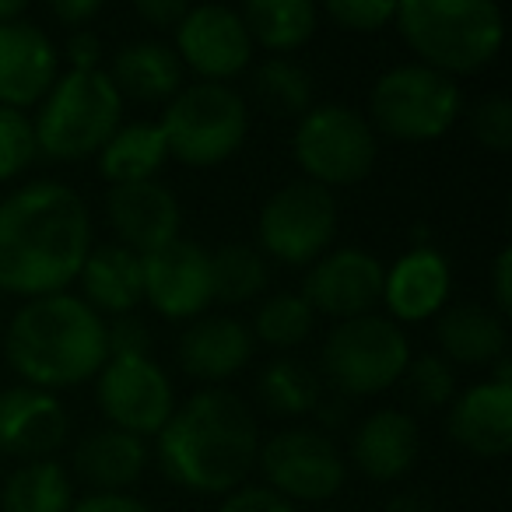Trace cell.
Listing matches in <instances>:
<instances>
[{
    "instance_id": "c3c4849f",
    "label": "cell",
    "mask_w": 512,
    "mask_h": 512,
    "mask_svg": "<svg viewBox=\"0 0 512 512\" xmlns=\"http://www.w3.org/2000/svg\"><path fill=\"white\" fill-rule=\"evenodd\" d=\"M323 512H334V509H323Z\"/></svg>"
},
{
    "instance_id": "44dd1931",
    "label": "cell",
    "mask_w": 512,
    "mask_h": 512,
    "mask_svg": "<svg viewBox=\"0 0 512 512\" xmlns=\"http://www.w3.org/2000/svg\"><path fill=\"white\" fill-rule=\"evenodd\" d=\"M256 355V341L242 320L228 313H204L200 320L186 323L176 341V362L200 386H225Z\"/></svg>"
},
{
    "instance_id": "9c48e42d",
    "label": "cell",
    "mask_w": 512,
    "mask_h": 512,
    "mask_svg": "<svg viewBox=\"0 0 512 512\" xmlns=\"http://www.w3.org/2000/svg\"><path fill=\"white\" fill-rule=\"evenodd\" d=\"M292 155L302 179L334 193L337 186H355L372 176L379 162V137L355 106L316 102L302 120H295Z\"/></svg>"
},
{
    "instance_id": "8d00e7d4",
    "label": "cell",
    "mask_w": 512,
    "mask_h": 512,
    "mask_svg": "<svg viewBox=\"0 0 512 512\" xmlns=\"http://www.w3.org/2000/svg\"><path fill=\"white\" fill-rule=\"evenodd\" d=\"M323 15L337 25V29L358 32V36H369L386 25H393L397 18V4L393 0H330Z\"/></svg>"
},
{
    "instance_id": "4dcf8cb0",
    "label": "cell",
    "mask_w": 512,
    "mask_h": 512,
    "mask_svg": "<svg viewBox=\"0 0 512 512\" xmlns=\"http://www.w3.org/2000/svg\"><path fill=\"white\" fill-rule=\"evenodd\" d=\"M271 285V267L264 253L249 242H221L211 249V288L221 306H246L256 302Z\"/></svg>"
},
{
    "instance_id": "bcb514c9",
    "label": "cell",
    "mask_w": 512,
    "mask_h": 512,
    "mask_svg": "<svg viewBox=\"0 0 512 512\" xmlns=\"http://www.w3.org/2000/svg\"><path fill=\"white\" fill-rule=\"evenodd\" d=\"M390 512H432V498L421 491H404L390 502Z\"/></svg>"
},
{
    "instance_id": "f6af8a7d",
    "label": "cell",
    "mask_w": 512,
    "mask_h": 512,
    "mask_svg": "<svg viewBox=\"0 0 512 512\" xmlns=\"http://www.w3.org/2000/svg\"><path fill=\"white\" fill-rule=\"evenodd\" d=\"M348 414H351V400H344V397H337V393H323V400L316 404V411H313V418H316V425L313 428H320V432H334V428H344L348 425Z\"/></svg>"
},
{
    "instance_id": "ee69618b",
    "label": "cell",
    "mask_w": 512,
    "mask_h": 512,
    "mask_svg": "<svg viewBox=\"0 0 512 512\" xmlns=\"http://www.w3.org/2000/svg\"><path fill=\"white\" fill-rule=\"evenodd\" d=\"M50 15L57 18L60 25H67L71 32H78V29H88V25L102 15V4L99 0H53Z\"/></svg>"
},
{
    "instance_id": "7402d4cb",
    "label": "cell",
    "mask_w": 512,
    "mask_h": 512,
    "mask_svg": "<svg viewBox=\"0 0 512 512\" xmlns=\"http://www.w3.org/2000/svg\"><path fill=\"white\" fill-rule=\"evenodd\" d=\"M421 428L400 407H379L351 428L348 456L372 484H393L418 463Z\"/></svg>"
},
{
    "instance_id": "7bdbcfd3",
    "label": "cell",
    "mask_w": 512,
    "mask_h": 512,
    "mask_svg": "<svg viewBox=\"0 0 512 512\" xmlns=\"http://www.w3.org/2000/svg\"><path fill=\"white\" fill-rule=\"evenodd\" d=\"M186 8H190V4H183V0H137L134 15L141 18L144 25H151V29L172 32L179 22H183Z\"/></svg>"
},
{
    "instance_id": "4316f807",
    "label": "cell",
    "mask_w": 512,
    "mask_h": 512,
    "mask_svg": "<svg viewBox=\"0 0 512 512\" xmlns=\"http://www.w3.org/2000/svg\"><path fill=\"white\" fill-rule=\"evenodd\" d=\"M95 158H99L102 179H109L113 186L151 183L169 162V144H165V134L158 123L137 120L123 123Z\"/></svg>"
},
{
    "instance_id": "52a82bcc",
    "label": "cell",
    "mask_w": 512,
    "mask_h": 512,
    "mask_svg": "<svg viewBox=\"0 0 512 512\" xmlns=\"http://www.w3.org/2000/svg\"><path fill=\"white\" fill-rule=\"evenodd\" d=\"M169 158L186 169H218L242 151L249 137V106L232 85H183L158 120Z\"/></svg>"
},
{
    "instance_id": "d590c367",
    "label": "cell",
    "mask_w": 512,
    "mask_h": 512,
    "mask_svg": "<svg viewBox=\"0 0 512 512\" xmlns=\"http://www.w3.org/2000/svg\"><path fill=\"white\" fill-rule=\"evenodd\" d=\"M470 134L488 151H512V102L505 95H488L470 109Z\"/></svg>"
},
{
    "instance_id": "cb8c5ba5",
    "label": "cell",
    "mask_w": 512,
    "mask_h": 512,
    "mask_svg": "<svg viewBox=\"0 0 512 512\" xmlns=\"http://www.w3.org/2000/svg\"><path fill=\"white\" fill-rule=\"evenodd\" d=\"M81 295L88 309L102 316V320H120V316H134L144 306V271L141 256L130 249L106 242V246H92L85 267L78 274Z\"/></svg>"
},
{
    "instance_id": "ba28073f",
    "label": "cell",
    "mask_w": 512,
    "mask_h": 512,
    "mask_svg": "<svg viewBox=\"0 0 512 512\" xmlns=\"http://www.w3.org/2000/svg\"><path fill=\"white\" fill-rule=\"evenodd\" d=\"M463 113V92L453 78L418 64H397L372 81L369 113L376 137L400 144H432L456 127Z\"/></svg>"
},
{
    "instance_id": "ffe728a7",
    "label": "cell",
    "mask_w": 512,
    "mask_h": 512,
    "mask_svg": "<svg viewBox=\"0 0 512 512\" xmlns=\"http://www.w3.org/2000/svg\"><path fill=\"white\" fill-rule=\"evenodd\" d=\"M449 295H453L449 260L432 242H418L404 256H397L393 267H386L379 306L397 327H404V323H425L439 316L449 306Z\"/></svg>"
},
{
    "instance_id": "f546056e",
    "label": "cell",
    "mask_w": 512,
    "mask_h": 512,
    "mask_svg": "<svg viewBox=\"0 0 512 512\" xmlns=\"http://www.w3.org/2000/svg\"><path fill=\"white\" fill-rule=\"evenodd\" d=\"M74 481L60 460L22 463L0 488V512H71Z\"/></svg>"
},
{
    "instance_id": "f1b7e54d",
    "label": "cell",
    "mask_w": 512,
    "mask_h": 512,
    "mask_svg": "<svg viewBox=\"0 0 512 512\" xmlns=\"http://www.w3.org/2000/svg\"><path fill=\"white\" fill-rule=\"evenodd\" d=\"M323 393L320 372L302 358H274L256 376V400L278 418H313Z\"/></svg>"
},
{
    "instance_id": "e0dca14e",
    "label": "cell",
    "mask_w": 512,
    "mask_h": 512,
    "mask_svg": "<svg viewBox=\"0 0 512 512\" xmlns=\"http://www.w3.org/2000/svg\"><path fill=\"white\" fill-rule=\"evenodd\" d=\"M64 74L60 46L29 18L0 25V106L29 113Z\"/></svg>"
},
{
    "instance_id": "277c9868",
    "label": "cell",
    "mask_w": 512,
    "mask_h": 512,
    "mask_svg": "<svg viewBox=\"0 0 512 512\" xmlns=\"http://www.w3.org/2000/svg\"><path fill=\"white\" fill-rule=\"evenodd\" d=\"M393 25L418 64L453 81L495 64L505 43V18L491 0H404Z\"/></svg>"
},
{
    "instance_id": "603a6c76",
    "label": "cell",
    "mask_w": 512,
    "mask_h": 512,
    "mask_svg": "<svg viewBox=\"0 0 512 512\" xmlns=\"http://www.w3.org/2000/svg\"><path fill=\"white\" fill-rule=\"evenodd\" d=\"M435 341L449 365H467V369H491L509 355V327L495 309L481 302H456L442 309Z\"/></svg>"
},
{
    "instance_id": "5bb4252c",
    "label": "cell",
    "mask_w": 512,
    "mask_h": 512,
    "mask_svg": "<svg viewBox=\"0 0 512 512\" xmlns=\"http://www.w3.org/2000/svg\"><path fill=\"white\" fill-rule=\"evenodd\" d=\"M386 267L362 246H330L327 253L306 267L299 295L316 316L330 320H358L376 313L383 299Z\"/></svg>"
},
{
    "instance_id": "7c38bea8",
    "label": "cell",
    "mask_w": 512,
    "mask_h": 512,
    "mask_svg": "<svg viewBox=\"0 0 512 512\" xmlns=\"http://www.w3.org/2000/svg\"><path fill=\"white\" fill-rule=\"evenodd\" d=\"M95 404L109 428L148 442L165 428L179 400L172 376L151 355H109L95 376Z\"/></svg>"
},
{
    "instance_id": "6da1fadb",
    "label": "cell",
    "mask_w": 512,
    "mask_h": 512,
    "mask_svg": "<svg viewBox=\"0 0 512 512\" xmlns=\"http://www.w3.org/2000/svg\"><path fill=\"white\" fill-rule=\"evenodd\" d=\"M95 246L92 211L74 186L32 179L0 200V295L43 299L78 281Z\"/></svg>"
},
{
    "instance_id": "f35d334b",
    "label": "cell",
    "mask_w": 512,
    "mask_h": 512,
    "mask_svg": "<svg viewBox=\"0 0 512 512\" xmlns=\"http://www.w3.org/2000/svg\"><path fill=\"white\" fill-rule=\"evenodd\" d=\"M109 355H151V330L141 316H120L106 320Z\"/></svg>"
},
{
    "instance_id": "30bf717a",
    "label": "cell",
    "mask_w": 512,
    "mask_h": 512,
    "mask_svg": "<svg viewBox=\"0 0 512 512\" xmlns=\"http://www.w3.org/2000/svg\"><path fill=\"white\" fill-rule=\"evenodd\" d=\"M337 197L309 179L274 190L256 214V249L285 267L316 264L337 239Z\"/></svg>"
},
{
    "instance_id": "3957f363",
    "label": "cell",
    "mask_w": 512,
    "mask_h": 512,
    "mask_svg": "<svg viewBox=\"0 0 512 512\" xmlns=\"http://www.w3.org/2000/svg\"><path fill=\"white\" fill-rule=\"evenodd\" d=\"M4 358L11 372L36 390L85 386L109 362L106 320L71 292L29 299L8 320Z\"/></svg>"
},
{
    "instance_id": "836d02e7",
    "label": "cell",
    "mask_w": 512,
    "mask_h": 512,
    "mask_svg": "<svg viewBox=\"0 0 512 512\" xmlns=\"http://www.w3.org/2000/svg\"><path fill=\"white\" fill-rule=\"evenodd\" d=\"M404 383L411 390V400L418 407H425V411H442L456 397V369L439 351H425V355L411 358Z\"/></svg>"
},
{
    "instance_id": "1f68e13d",
    "label": "cell",
    "mask_w": 512,
    "mask_h": 512,
    "mask_svg": "<svg viewBox=\"0 0 512 512\" xmlns=\"http://www.w3.org/2000/svg\"><path fill=\"white\" fill-rule=\"evenodd\" d=\"M253 95L264 102V109L271 116L302 120L316 106V81L299 60L267 57L253 71Z\"/></svg>"
},
{
    "instance_id": "7a4b0ae2",
    "label": "cell",
    "mask_w": 512,
    "mask_h": 512,
    "mask_svg": "<svg viewBox=\"0 0 512 512\" xmlns=\"http://www.w3.org/2000/svg\"><path fill=\"white\" fill-rule=\"evenodd\" d=\"M260 456V421L228 386H200L155 435V460L176 488L218 495L249 484Z\"/></svg>"
},
{
    "instance_id": "8fae6325",
    "label": "cell",
    "mask_w": 512,
    "mask_h": 512,
    "mask_svg": "<svg viewBox=\"0 0 512 512\" xmlns=\"http://www.w3.org/2000/svg\"><path fill=\"white\" fill-rule=\"evenodd\" d=\"M256 470L285 502H330L348 484V460L334 435L313 425H288L260 442Z\"/></svg>"
},
{
    "instance_id": "e575fe53",
    "label": "cell",
    "mask_w": 512,
    "mask_h": 512,
    "mask_svg": "<svg viewBox=\"0 0 512 512\" xmlns=\"http://www.w3.org/2000/svg\"><path fill=\"white\" fill-rule=\"evenodd\" d=\"M39 158L32 116L0 106V186L25 176Z\"/></svg>"
},
{
    "instance_id": "ac0fdd59",
    "label": "cell",
    "mask_w": 512,
    "mask_h": 512,
    "mask_svg": "<svg viewBox=\"0 0 512 512\" xmlns=\"http://www.w3.org/2000/svg\"><path fill=\"white\" fill-rule=\"evenodd\" d=\"M71 414L57 393L36 386H8L0 390V453L22 463L57 460V449L67 442Z\"/></svg>"
},
{
    "instance_id": "7dc6e473",
    "label": "cell",
    "mask_w": 512,
    "mask_h": 512,
    "mask_svg": "<svg viewBox=\"0 0 512 512\" xmlns=\"http://www.w3.org/2000/svg\"><path fill=\"white\" fill-rule=\"evenodd\" d=\"M18 18H29V4L25 0H0V25L18 22Z\"/></svg>"
},
{
    "instance_id": "484cf974",
    "label": "cell",
    "mask_w": 512,
    "mask_h": 512,
    "mask_svg": "<svg viewBox=\"0 0 512 512\" xmlns=\"http://www.w3.org/2000/svg\"><path fill=\"white\" fill-rule=\"evenodd\" d=\"M151 460V449L144 439L120 428H99L88 432L74 446V474L88 484L92 491H127L144 477Z\"/></svg>"
},
{
    "instance_id": "60d3db41",
    "label": "cell",
    "mask_w": 512,
    "mask_h": 512,
    "mask_svg": "<svg viewBox=\"0 0 512 512\" xmlns=\"http://www.w3.org/2000/svg\"><path fill=\"white\" fill-rule=\"evenodd\" d=\"M71 512H151L141 498L127 491H88L85 498H74Z\"/></svg>"
},
{
    "instance_id": "9a60e30c",
    "label": "cell",
    "mask_w": 512,
    "mask_h": 512,
    "mask_svg": "<svg viewBox=\"0 0 512 512\" xmlns=\"http://www.w3.org/2000/svg\"><path fill=\"white\" fill-rule=\"evenodd\" d=\"M144 271V302L162 320L193 323L211 309V249L200 242L183 239L141 256Z\"/></svg>"
},
{
    "instance_id": "5b68a950",
    "label": "cell",
    "mask_w": 512,
    "mask_h": 512,
    "mask_svg": "<svg viewBox=\"0 0 512 512\" xmlns=\"http://www.w3.org/2000/svg\"><path fill=\"white\" fill-rule=\"evenodd\" d=\"M123 127V99L102 71H64L32 116L36 148L50 162H85Z\"/></svg>"
},
{
    "instance_id": "ab89813d",
    "label": "cell",
    "mask_w": 512,
    "mask_h": 512,
    "mask_svg": "<svg viewBox=\"0 0 512 512\" xmlns=\"http://www.w3.org/2000/svg\"><path fill=\"white\" fill-rule=\"evenodd\" d=\"M102 57H106V50L92 29L71 32L64 50H60V60H67V71H102Z\"/></svg>"
},
{
    "instance_id": "d4e9b609",
    "label": "cell",
    "mask_w": 512,
    "mask_h": 512,
    "mask_svg": "<svg viewBox=\"0 0 512 512\" xmlns=\"http://www.w3.org/2000/svg\"><path fill=\"white\" fill-rule=\"evenodd\" d=\"M106 74L123 102H169L186 85V71L176 50L169 43H158V39L123 43L109 60Z\"/></svg>"
},
{
    "instance_id": "b9f144b4",
    "label": "cell",
    "mask_w": 512,
    "mask_h": 512,
    "mask_svg": "<svg viewBox=\"0 0 512 512\" xmlns=\"http://www.w3.org/2000/svg\"><path fill=\"white\" fill-rule=\"evenodd\" d=\"M491 309L502 320H509L512 313V249H498L495 264H491Z\"/></svg>"
},
{
    "instance_id": "83f0119b",
    "label": "cell",
    "mask_w": 512,
    "mask_h": 512,
    "mask_svg": "<svg viewBox=\"0 0 512 512\" xmlns=\"http://www.w3.org/2000/svg\"><path fill=\"white\" fill-rule=\"evenodd\" d=\"M253 46L288 57L302 50L320 29V11L309 0H253L239 11Z\"/></svg>"
},
{
    "instance_id": "2e32d148",
    "label": "cell",
    "mask_w": 512,
    "mask_h": 512,
    "mask_svg": "<svg viewBox=\"0 0 512 512\" xmlns=\"http://www.w3.org/2000/svg\"><path fill=\"white\" fill-rule=\"evenodd\" d=\"M446 432L477 460H502L512 449V362L491 365L484 383L467 386L446 407Z\"/></svg>"
},
{
    "instance_id": "74e56055",
    "label": "cell",
    "mask_w": 512,
    "mask_h": 512,
    "mask_svg": "<svg viewBox=\"0 0 512 512\" xmlns=\"http://www.w3.org/2000/svg\"><path fill=\"white\" fill-rule=\"evenodd\" d=\"M214 512H295V505L285 502L267 484H242V488L228 491Z\"/></svg>"
},
{
    "instance_id": "d6a6232c",
    "label": "cell",
    "mask_w": 512,
    "mask_h": 512,
    "mask_svg": "<svg viewBox=\"0 0 512 512\" xmlns=\"http://www.w3.org/2000/svg\"><path fill=\"white\" fill-rule=\"evenodd\" d=\"M316 330V313L309 309V302L299 292H278L271 299L260 302V309L253 313V334L256 344H267L274 351H292L313 337Z\"/></svg>"
},
{
    "instance_id": "8992f818",
    "label": "cell",
    "mask_w": 512,
    "mask_h": 512,
    "mask_svg": "<svg viewBox=\"0 0 512 512\" xmlns=\"http://www.w3.org/2000/svg\"><path fill=\"white\" fill-rule=\"evenodd\" d=\"M411 341L404 327L383 313L344 320L323 337L320 379L330 393L344 400L379 397L404 379L411 365Z\"/></svg>"
},
{
    "instance_id": "4fadbf2b",
    "label": "cell",
    "mask_w": 512,
    "mask_h": 512,
    "mask_svg": "<svg viewBox=\"0 0 512 512\" xmlns=\"http://www.w3.org/2000/svg\"><path fill=\"white\" fill-rule=\"evenodd\" d=\"M176 57L183 71H193L197 81L228 85L253 64V39L246 32V22L235 8L225 4H197L186 8L183 22L176 25Z\"/></svg>"
},
{
    "instance_id": "d6986e66",
    "label": "cell",
    "mask_w": 512,
    "mask_h": 512,
    "mask_svg": "<svg viewBox=\"0 0 512 512\" xmlns=\"http://www.w3.org/2000/svg\"><path fill=\"white\" fill-rule=\"evenodd\" d=\"M106 221L116 235V246L130 249L137 256H148L179 239L183 207H179L176 193L165 183H158V179L109 186Z\"/></svg>"
}]
</instances>
